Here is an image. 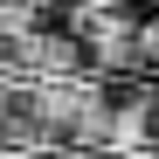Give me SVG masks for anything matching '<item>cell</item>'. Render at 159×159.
Listing matches in <instances>:
<instances>
[{"label":"cell","mask_w":159,"mask_h":159,"mask_svg":"<svg viewBox=\"0 0 159 159\" xmlns=\"http://www.w3.org/2000/svg\"><path fill=\"white\" fill-rule=\"evenodd\" d=\"M139 62H145V69H159V14H152V21H139Z\"/></svg>","instance_id":"obj_1"},{"label":"cell","mask_w":159,"mask_h":159,"mask_svg":"<svg viewBox=\"0 0 159 159\" xmlns=\"http://www.w3.org/2000/svg\"><path fill=\"white\" fill-rule=\"evenodd\" d=\"M152 139H159V83H152Z\"/></svg>","instance_id":"obj_2"}]
</instances>
